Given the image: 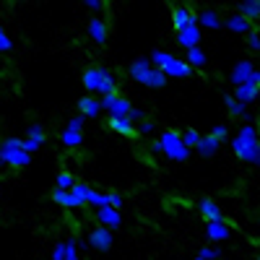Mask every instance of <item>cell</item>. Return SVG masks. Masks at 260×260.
<instances>
[{"instance_id": "cell-46", "label": "cell", "mask_w": 260, "mask_h": 260, "mask_svg": "<svg viewBox=\"0 0 260 260\" xmlns=\"http://www.w3.org/2000/svg\"><path fill=\"white\" fill-rule=\"evenodd\" d=\"M192 260H203V257H192Z\"/></svg>"}, {"instance_id": "cell-10", "label": "cell", "mask_w": 260, "mask_h": 260, "mask_svg": "<svg viewBox=\"0 0 260 260\" xmlns=\"http://www.w3.org/2000/svg\"><path fill=\"white\" fill-rule=\"evenodd\" d=\"M86 31H89V39L94 42V45H99V47H104L107 39H110V26H107V21L99 18V16H94V18L89 21Z\"/></svg>"}, {"instance_id": "cell-11", "label": "cell", "mask_w": 260, "mask_h": 260, "mask_svg": "<svg viewBox=\"0 0 260 260\" xmlns=\"http://www.w3.org/2000/svg\"><path fill=\"white\" fill-rule=\"evenodd\" d=\"M232 237V226H229V221H211V224H206V240H208V245H219V242H224V240H229Z\"/></svg>"}, {"instance_id": "cell-44", "label": "cell", "mask_w": 260, "mask_h": 260, "mask_svg": "<svg viewBox=\"0 0 260 260\" xmlns=\"http://www.w3.org/2000/svg\"><path fill=\"white\" fill-rule=\"evenodd\" d=\"M151 154H154V156H161V146H159V141H151Z\"/></svg>"}, {"instance_id": "cell-2", "label": "cell", "mask_w": 260, "mask_h": 260, "mask_svg": "<svg viewBox=\"0 0 260 260\" xmlns=\"http://www.w3.org/2000/svg\"><path fill=\"white\" fill-rule=\"evenodd\" d=\"M31 164V156L21 148V138H6L0 143V169H24Z\"/></svg>"}, {"instance_id": "cell-40", "label": "cell", "mask_w": 260, "mask_h": 260, "mask_svg": "<svg viewBox=\"0 0 260 260\" xmlns=\"http://www.w3.org/2000/svg\"><path fill=\"white\" fill-rule=\"evenodd\" d=\"M13 50V39L6 34V29L0 26V52H11Z\"/></svg>"}, {"instance_id": "cell-35", "label": "cell", "mask_w": 260, "mask_h": 260, "mask_svg": "<svg viewBox=\"0 0 260 260\" xmlns=\"http://www.w3.org/2000/svg\"><path fill=\"white\" fill-rule=\"evenodd\" d=\"M151 133H156V122L154 120H143L136 125V136H151Z\"/></svg>"}, {"instance_id": "cell-39", "label": "cell", "mask_w": 260, "mask_h": 260, "mask_svg": "<svg viewBox=\"0 0 260 260\" xmlns=\"http://www.w3.org/2000/svg\"><path fill=\"white\" fill-rule=\"evenodd\" d=\"M127 120L133 122V125L143 122V120H146V110H141V107H130V112H127Z\"/></svg>"}, {"instance_id": "cell-25", "label": "cell", "mask_w": 260, "mask_h": 260, "mask_svg": "<svg viewBox=\"0 0 260 260\" xmlns=\"http://www.w3.org/2000/svg\"><path fill=\"white\" fill-rule=\"evenodd\" d=\"M185 62L190 65L192 71H201V68H206L208 55H206V50H203V47H192V50H187V57H185Z\"/></svg>"}, {"instance_id": "cell-31", "label": "cell", "mask_w": 260, "mask_h": 260, "mask_svg": "<svg viewBox=\"0 0 260 260\" xmlns=\"http://www.w3.org/2000/svg\"><path fill=\"white\" fill-rule=\"evenodd\" d=\"M224 104H226V110H229V115H232V117H242V115L247 112V107H245V104H240V102H234V99H232V94H224Z\"/></svg>"}, {"instance_id": "cell-28", "label": "cell", "mask_w": 260, "mask_h": 260, "mask_svg": "<svg viewBox=\"0 0 260 260\" xmlns=\"http://www.w3.org/2000/svg\"><path fill=\"white\" fill-rule=\"evenodd\" d=\"M86 206H91L94 211L96 208H104L107 206V192H102L96 187H89V192H86Z\"/></svg>"}, {"instance_id": "cell-15", "label": "cell", "mask_w": 260, "mask_h": 260, "mask_svg": "<svg viewBox=\"0 0 260 260\" xmlns=\"http://www.w3.org/2000/svg\"><path fill=\"white\" fill-rule=\"evenodd\" d=\"M252 26H255V24H250L247 18H242L240 13H234V11L224 18V24H221V29L234 31V34H250V31H252Z\"/></svg>"}, {"instance_id": "cell-41", "label": "cell", "mask_w": 260, "mask_h": 260, "mask_svg": "<svg viewBox=\"0 0 260 260\" xmlns=\"http://www.w3.org/2000/svg\"><path fill=\"white\" fill-rule=\"evenodd\" d=\"M83 125H86V120H83L81 115H76V117L68 120V125H65V127H68V130H76V133H83Z\"/></svg>"}, {"instance_id": "cell-30", "label": "cell", "mask_w": 260, "mask_h": 260, "mask_svg": "<svg viewBox=\"0 0 260 260\" xmlns=\"http://www.w3.org/2000/svg\"><path fill=\"white\" fill-rule=\"evenodd\" d=\"M73 185H76V177L71 175V172L60 169V172H57V177H55V190H71Z\"/></svg>"}, {"instance_id": "cell-45", "label": "cell", "mask_w": 260, "mask_h": 260, "mask_svg": "<svg viewBox=\"0 0 260 260\" xmlns=\"http://www.w3.org/2000/svg\"><path fill=\"white\" fill-rule=\"evenodd\" d=\"M0 195H3V182H0Z\"/></svg>"}, {"instance_id": "cell-24", "label": "cell", "mask_w": 260, "mask_h": 260, "mask_svg": "<svg viewBox=\"0 0 260 260\" xmlns=\"http://www.w3.org/2000/svg\"><path fill=\"white\" fill-rule=\"evenodd\" d=\"M50 198H52L57 206L68 208V211H76V208H81V206H83L81 201H76L73 195H71V190H52V195H50Z\"/></svg>"}, {"instance_id": "cell-36", "label": "cell", "mask_w": 260, "mask_h": 260, "mask_svg": "<svg viewBox=\"0 0 260 260\" xmlns=\"http://www.w3.org/2000/svg\"><path fill=\"white\" fill-rule=\"evenodd\" d=\"M107 206L110 208H117V211H122V206H125V198H122V192H107Z\"/></svg>"}, {"instance_id": "cell-6", "label": "cell", "mask_w": 260, "mask_h": 260, "mask_svg": "<svg viewBox=\"0 0 260 260\" xmlns=\"http://www.w3.org/2000/svg\"><path fill=\"white\" fill-rule=\"evenodd\" d=\"M221 24H224V16H221L219 11H213V8H203V11L195 13V26H198L201 31H203V29H208V31H219Z\"/></svg>"}, {"instance_id": "cell-19", "label": "cell", "mask_w": 260, "mask_h": 260, "mask_svg": "<svg viewBox=\"0 0 260 260\" xmlns=\"http://www.w3.org/2000/svg\"><path fill=\"white\" fill-rule=\"evenodd\" d=\"M136 83H141V86H146V89H164L167 86V78H164V73L161 71H156V68H148Z\"/></svg>"}, {"instance_id": "cell-8", "label": "cell", "mask_w": 260, "mask_h": 260, "mask_svg": "<svg viewBox=\"0 0 260 260\" xmlns=\"http://www.w3.org/2000/svg\"><path fill=\"white\" fill-rule=\"evenodd\" d=\"M195 208H198V213L206 219V224H211V221H226L224 208L216 203L213 198H201L198 203H195Z\"/></svg>"}, {"instance_id": "cell-12", "label": "cell", "mask_w": 260, "mask_h": 260, "mask_svg": "<svg viewBox=\"0 0 260 260\" xmlns=\"http://www.w3.org/2000/svg\"><path fill=\"white\" fill-rule=\"evenodd\" d=\"M252 71H255V62H252L250 57L237 60V62H234V68L229 71V81H232L234 86H242V83H247V78H250Z\"/></svg>"}, {"instance_id": "cell-7", "label": "cell", "mask_w": 260, "mask_h": 260, "mask_svg": "<svg viewBox=\"0 0 260 260\" xmlns=\"http://www.w3.org/2000/svg\"><path fill=\"white\" fill-rule=\"evenodd\" d=\"M159 71L164 73V78H190V76L195 73L185 60H180V57H175V55H172V57L161 65Z\"/></svg>"}, {"instance_id": "cell-17", "label": "cell", "mask_w": 260, "mask_h": 260, "mask_svg": "<svg viewBox=\"0 0 260 260\" xmlns=\"http://www.w3.org/2000/svg\"><path fill=\"white\" fill-rule=\"evenodd\" d=\"M257 94H260L257 86H252V83H242V86H234L232 99H234V102H240V104H245V107H250L252 102H257Z\"/></svg>"}, {"instance_id": "cell-26", "label": "cell", "mask_w": 260, "mask_h": 260, "mask_svg": "<svg viewBox=\"0 0 260 260\" xmlns=\"http://www.w3.org/2000/svg\"><path fill=\"white\" fill-rule=\"evenodd\" d=\"M60 143H62L65 148H81V146H83V133H76V130L62 127V133H60Z\"/></svg>"}, {"instance_id": "cell-20", "label": "cell", "mask_w": 260, "mask_h": 260, "mask_svg": "<svg viewBox=\"0 0 260 260\" xmlns=\"http://www.w3.org/2000/svg\"><path fill=\"white\" fill-rule=\"evenodd\" d=\"M117 76H115V71H110V68H102V81H99V89H96V94H102V96H107V94H117Z\"/></svg>"}, {"instance_id": "cell-3", "label": "cell", "mask_w": 260, "mask_h": 260, "mask_svg": "<svg viewBox=\"0 0 260 260\" xmlns=\"http://www.w3.org/2000/svg\"><path fill=\"white\" fill-rule=\"evenodd\" d=\"M156 141H159V146H161V156H167L169 161H187V159H190V151H187V148L182 146V141H180V130L167 127Z\"/></svg>"}, {"instance_id": "cell-18", "label": "cell", "mask_w": 260, "mask_h": 260, "mask_svg": "<svg viewBox=\"0 0 260 260\" xmlns=\"http://www.w3.org/2000/svg\"><path fill=\"white\" fill-rule=\"evenodd\" d=\"M102 68H104V65H89V68L83 71V89L89 91V96H91V94H96V89H99Z\"/></svg>"}, {"instance_id": "cell-42", "label": "cell", "mask_w": 260, "mask_h": 260, "mask_svg": "<svg viewBox=\"0 0 260 260\" xmlns=\"http://www.w3.org/2000/svg\"><path fill=\"white\" fill-rule=\"evenodd\" d=\"M52 260H65V245H62V240L55 242V247H52Z\"/></svg>"}, {"instance_id": "cell-32", "label": "cell", "mask_w": 260, "mask_h": 260, "mask_svg": "<svg viewBox=\"0 0 260 260\" xmlns=\"http://www.w3.org/2000/svg\"><path fill=\"white\" fill-rule=\"evenodd\" d=\"M62 245H65V260H81L78 240H76V237H68V240H62Z\"/></svg>"}, {"instance_id": "cell-33", "label": "cell", "mask_w": 260, "mask_h": 260, "mask_svg": "<svg viewBox=\"0 0 260 260\" xmlns=\"http://www.w3.org/2000/svg\"><path fill=\"white\" fill-rule=\"evenodd\" d=\"M180 141H182V146H185V148L190 151V148H195V143L201 141V133H198V130H195V127H187L185 133H180Z\"/></svg>"}, {"instance_id": "cell-1", "label": "cell", "mask_w": 260, "mask_h": 260, "mask_svg": "<svg viewBox=\"0 0 260 260\" xmlns=\"http://www.w3.org/2000/svg\"><path fill=\"white\" fill-rule=\"evenodd\" d=\"M232 151L237 159H242L252 167L260 164V141H257V125L255 122L240 127V133L232 138Z\"/></svg>"}, {"instance_id": "cell-38", "label": "cell", "mask_w": 260, "mask_h": 260, "mask_svg": "<svg viewBox=\"0 0 260 260\" xmlns=\"http://www.w3.org/2000/svg\"><path fill=\"white\" fill-rule=\"evenodd\" d=\"M247 47L252 52H260V29L257 26H252V31L247 34Z\"/></svg>"}, {"instance_id": "cell-21", "label": "cell", "mask_w": 260, "mask_h": 260, "mask_svg": "<svg viewBox=\"0 0 260 260\" xmlns=\"http://www.w3.org/2000/svg\"><path fill=\"white\" fill-rule=\"evenodd\" d=\"M219 148H221V143L216 138H211V136H201V141L195 143V151H198V156H203V159L216 156V154H219Z\"/></svg>"}, {"instance_id": "cell-13", "label": "cell", "mask_w": 260, "mask_h": 260, "mask_svg": "<svg viewBox=\"0 0 260 260\" xmlns=\"http://www.w3.org/2000/svg\"><path fill=\"white\" fill-rule=\"evenodd\" d=\"M172 26L177 31L187 29V26H195V11H190L187 6H175L172 8Z\"/></svg>"}, {"instance_id": "cell-14", "label": "cell", "mask_w": 260, "mask_h": 260, "mask_svg": "<svg viewBox=\"0 0 260 260\" xmlns=\"http://www.w3.org/2000/svg\"><path fill=\"white\" fill-rule=\"evenodd\" d=\"M78 115L83 120H96L102 115V107H99V96H81L78 99Z\"/></svg>"}, {"instance_id": "cell-16", "label": "cell", "mask_w": 260, "mask_h": 260, "mask_svg": "<svg viewBox=\"0 0 260 260\" xmlns=\"http://www.w3.org/2000/svg\"><path fill=\"white\" fill-rule=\"evenodd\" d=\"M201 39H203V31L198 26H187L182 31H177V45L182 50H192V47H201Z\"/></svg>"}, {"instance_id": "cell-43", "label": "cell", "mask_w": 260, "mask_h": 260, "mask_svg": "<svg viewBox=\"0 0 260 260\" xmlns=\"http://www.w3.org/2000/svg\"><path fill=\"white\" fill-rule=\"evenodd\" d=\"M83 6H86V8H91V11H99V8H104V3H102V0H86Z\"/></svg>"}, {"instance_id": "cell-5", "label": "cell", "mask_w": 260, "mask_h": 260, "mask_svg": "<svg viewBox=\"0 0 260 260\" xmlns=\"http://www.w3.org/2000/svg\"><path fill=\"white\" fill-rule=\"evenodd\" d=\"M115 245V237L110 229H104V226H94L89 234H86V247L89 250H96V252H107Z\"/></svg>"}, {"instance_id": "cell-27", "label": "cell", "mask_w": 260, "mask_h": 260, "mask_svg": "<svg viewBox=\"0 0 260 260\" xmlns=\"http://www.w3.org/2000/svg\"><path fill=\"white\" fill-rule=\"evenodd\" d=\"M148 68H151V62H148V57H136L133 62L127 65V76L133 78V81H138V78H141V76H143V73H146Z\"/></svg>"}, {"instance_id": "cell-23", "label": "cell", "mask_w": 260, "mask_h": 260, "mask_svg": "<svg viewBox=\"0 0 260 260\" xmlns=\"http://www.w3.org/2000/svg\"><path fill=\"white\" fill-rule=\"evenodd\" d=\"M110 130L112 133H117V136H125V138H138L136 136V125L130 122L127 117H110Z\"/></svg>"}, {"instance_id": "cell-37", "label": "cell", "mask_w": 260, "mask_h": 260, "mask_svg": "<svg viewBox=\"0 0 260 260\" xmlns=\"http://www.w3.org/2000/svg\"><path fill=\"white\" fill-rule=\"evenodd\" d=\"M208 136L216 138L219 143H224V141H229V127H226V125H213V130H211Z\"/></svg>"}, {"instance_id": "cell-22", "label": "cell", "mask_w": 260, "mask_h": 260, "mask_svg": "<svg viewBox=\"0 0 260 260\" xmlns=\"http://www.w3.org/2000/svg\"><path fill=\"white\" fill-rule=\"evenodd\" d=\"M242 18H247L250 24H255V21L260 18V0H242V3H237V11Z\"/></svg>"}, {"instance_id": "cell-34", "label": "cell", "mask_w": 260, "mask_h": 260, "mask_svg": "<svg viewBox=\"0 0 260 260\" xmlns=\"http://www.w3.org/2000/svg\"><path fill=\"white\" fill-rule=\"evenodd\" d=\"M221 247H213V245H203L201 247V252H198V257H203V260H221Z\"/></svg>"}, {"instance_id": "cell-4", "label": "cell", "mask_w": 260, "mask_h": 260, "mask_svg": "<svg viewBox=\"0 0 260 260\" xmlns=\"http://www.w3.org/2000/svg\"><path fill=\"white\" fill-rule=\"evenodd\" d=\"M99 107L110 112V117L117 120V117H127L133 104H130V99L122 96V94H107V96H99Z\"/></svg>"}, {"instance_id": "cell-29", "label": "cell", "mask_w": 260, "mask_h": 260, "mask_svg": "<svg viewBox=\"0 0 260 260\" xmlns=\"http://www.w3.org/2000/svg\"><path fill=\"white\" fill-rule=\"evenodd\" d=\"M24 138H29V141H34V143H45L47 141V136H45V127H42V122H31L29 127H26V136Z\"/></svg>"}, {"instance_id": "cell-9", "label": "cell", "mask_w": 260, "mask_h": 260, "mask_svg": "<svg viewBox=\"0 0 260 260\" xmlns=\"http://www.w3.org/2000/svg\"><path fill=\"white\" fill-rule=\"evenodd\" d=\"M94 219H96V226H104V229L115 232V229L122 224V213H120L117 208L104 206V208H96V211H94Z\"/></svg>"}]
</instances>
